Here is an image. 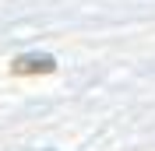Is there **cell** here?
I'll return each instance as SVG.
<instances>
[{
	"label": "cell",
	"mask_w": 155,
	"mask_h": 151,
	"mask_svg": "<svg viewBox=\"0 0 155 151\" xmlns=\"http://www.w3.org/2000/svg\"><path fill=\"white\" fill-rule=\"evenodd\" d=\"M57 70V60L46 56V53H25V56H18L14 63H11V74L18 77H28V74H53Z\"/></svg>",
	"instance_id": "6da1fadb"
}]
</instances>
